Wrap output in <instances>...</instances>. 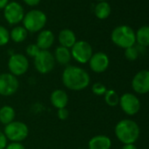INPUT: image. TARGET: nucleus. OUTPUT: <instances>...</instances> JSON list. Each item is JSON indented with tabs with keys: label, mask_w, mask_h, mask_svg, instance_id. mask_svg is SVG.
Segmentation results:
<instances>
[{
	"label": "nucleus",
	"mask_w": 149,
	"mask_h": 149,
	"mask_svg": "<svg viewBox=\"0 0 149 149\" xmlns=\"http://www.w3.org/2000/svg\"><path fill=\"white\" fill-rule=\"evenodd\" d=\"M61 82L68 90L81 91L89 87L91 77L84 68L76 65H68L63 69Z\"/></svg>",
	"instance_id": "obj_1"
},
{
	"label": "nucleus",
	"mask_w": 149,
	"mask_h": 149,
	"mask_svg": "<svg viewBox=\"0 0 149 149\" xmlns=\"http://www.w3.org/2000/svg\"><path fill=\"white\" fill-rule=\"evenodd\" d=\"M115 135L123 144H134L139 136L138 124L131 119L120 120L115 126Z\"/></svg>",
	"instance_id": "obj_2"
},
{
	"label": "nucleus",
	"mask_w": 149,
	"mask_h": 149,
	"mask_svg": "<svg viewBox=\"0 0 149 149\" xmlns=\"http://www.w3.org/2000/svg\"><path fill=\"white\" fill-rule=\"evenodd\" d=\"M111 38L116 46L125 49L134 46L136 42L135 33L128 26H119L116 27L112 31Z\"/></svg>",
	"instance_id": "obj_3"
},
{
	"label": "nucleus",
	"mask_w": 149,
	"mask_h": 149,
	"mask_svg": "<svg viewBox=\"0 0 149 149\" xmlns=\"http://www.w3.org/2000/svg\"><path fill=\"white\" fill-rule=\"evenodd\" d=\"M4 133L6 134L8 141L22 143V141H24L29 135V127L22 121L14 120L5 125Z\"/></svg>",
	"instance_id": "obj_4"
},
{
	"label": "nucleus",
	"mask_w": 149,
	"mask_h": 149,
	"mask_svg": "<svg viewBox=\"0 0 149 149\" xmlns=\"http://www.w3.org/2000/svg\"><path fill=\"white\" fill-rule=\"evenodd\" d=\"M24 27L27 32L36 33L43 29L47 23V16L45 13L39 10H33L27 13L23 19Z\"/></svg>",
	"instance_id": "obj_5"
},
{
	"label": "nucleus",
	"mask_w": 149,
	"mask_h": 149,
	"mask_svg": "<svg viewBox=\"0 0 149 149\" xmlns=\"http://www.w3.org/2000/svg\"><path fill=\"white\" fill-rule=\"evenodd\" d=\"M34 68L38 73L47 74L53 71L55 66V60L54 54L48 50H40L38 55L33 58Z\"/></svg>",
	"instance_id": "obj_6"
},
{
	"label": "nucleus",
	"mask_w": 149,
	"mask_h": 149,
	"mask_svg": "<svg viewBox=\"0 0 149 149\" xmlns=\"http://www.w3.org/2000/svg\"><path fill=\"white\" fill-rule=\"evenodd\" d=\"M71 56L78 63L85 64L89 62L93 54L91 45L85 40H78L71 47Z\"/></svg>",
	"instance_id": "obj_7"
},
{
	"label": "nucleus",
	"mask_w": 149,
	"mask_h": 149,
	"mask_svg": "<svg viewBox=\"0 0 149 149\" xmlns=\"http://www.w3.org/2000/svg\"><path fill=\"white\" fill-rule=\"evenodd\" d=\"M9 73L15 77H21L29 69L28 58L22 54H13L8 60Z\"/></svg>",
	"instance_id": "obj_8"
},
{
	"label": "nucleus",
	"mask_w": 149,
	"mask_h": 149,
	"mask_svg": "<svg viewBox=\"0 0 149 149\" xmlns=\"http://www.w3.org/2000/svg\"><path fill=\"white\" fill-rule=\"evenodd\" d=\"M19 88V81L17 77L11 73L0 74V96L11 97L14 95Z\"/></svg>",
	"instance_id": "obj_9"
},
{
	"label": "nucleus",
	"mask_w": 149,
	"mask_h": 149,
	"mask_svg": "<svg viewBox=\"0 0 149 149\" xmlns=\"http://www.w3.org/2000/svg\"><path fill=\"white\" fill-rule=\"evenodd\" d=\"M122 111L127 115L133 116L140 109V102L138 97L132 93H125L119 97V104Z\"/></svg>",
	"instance_id": "obj_10"
},
{
	"label": "nucleus",
	"mask_w": 149,
	"mask_h": 149,
	"mask_svg": "<svg viewBox=\"0 0 149 149\" xmlns=\"http://www.w3.org/2000/svg\"><path fill=\"white\" fill-rule=\"evenodd\" d=\"M5 18L11 25H16L21 22L24 19V10L17 2L9 3L5 8Z\"/></svg>",
	"instance_id": "obj_11"
},
{
	"label": "nucleus",
	"mask_w": 149,
	"mask_h": 149,
	"mask_svg": "<svg viewBox=\"0 0 149 149\" xmlns=\"http://www.w3.org/2000/svg\"><path fill=\"white\" fill-rule=\"evenodd\" d=\"M132 87L139 94L149 92V70H140L138 72L132 80Z\"/></svg>",
	"instance_id": "obj_12"
},
{
	"label": "nucleus",
	"mask_w": 149,
	"mask_h": 149,
	"mask_svg": "<svg viewBox=\"0 0 149 149\" xmlns=\"http://www.w3.org/2000/svg\"><path fill=\"white\" fill-rule=\"evenodd\" d=\"M88 63L91 71L97 74H101L106 71L110 65V60L106 54L103 52H97L92 54Z\"/></svg>",
	"instance_id": "obj_13"
},
{
	"label": "nucleus",
	"mask_w": 149,
	"mask_h": 149,
	"mask_svg": "<svg viewBox=\"0 0 149 149\" xmlns=\"http://www.w3.org/2000/svg\"><path fill=\"white\" fill-rule=\"evenodd\" d=\"M50 103L55 109L66 108L68 104V95L61 89H56L50 94Z\"/></svg>",
	"instance_id": "obj_14"
},
{
	"label": "nucleus",
	"mask_w": 149,
	"mask_h": 149,
	"mask_svg": "<svg viewBox=\"0 0 149 149\" xmlns=\"http://www.w3.org/2000/svg\"><path fill=\"white\" fill-rule=\"evenodd\" d=\"M111 139L103 134L93 136L88 143L89 149H111Z\"/></svg>",
	"instance_id": "obj_15"
},
{
	"label": "nucleus",
	"mask_w": 149,
	"mask_h": 149,
	"mask_svg": "<svg viewBox=\"0 0 149 149\" xmlns=\"http://www.w3.org/2000/svg\"><path fill=\"white\" fill-rule=\"evenodd\" d=\"M54 42V35L50 30H42L39 33L36 45L40 50H48Z\"/></svg>",
	"instance_id": "obj_16"
},
{
	"label": "nucleus",
	"mask_w": 149,
	"mask_h": 149,
	"mask_svg": "<svg viewBox=\"0 0 149 149\" xmlns=\"http://www.w3.org/2000/svg\"><path fill=\"white\" fill-rule=\"evenodd\" d=\"M54 57L55 62H57L61 66H66V67L69 65L71 59H72L71 52L69 48H67L61 46L55 48Z\"/></svg>",
	"instance_id": "obj_17"
},
{
	"label": "nucleus",
	"mask_w": 149,
	"mask_h": 149,
	"mask_svg": "<svg viewBox=\"0 0 149 149\" xmlns=\"http://www.w3.org/2000/svg\"><path fill=\"white\" fill-rule=\"evenodd\" d=\"M58 40L61 47L71 48L77 42V37L74 33L70 29H63L58 35Z\"/></svg>",
	"instance_id": "obj_18"
},
{
	"label": "nucleus",
	"mask_w": 149,
	"mask_h": 149,
	"mask_svg": "<svg viewBox=\"0 0 149 149\" xmlns=\"http://www.w3.org/2000/svg\"><path fill=\"white\" fill-rule=\"evenodd\" d=\"M16 111L11 105H3L0 108V123L6 125L15 120Z\"/></svg>",
	"instance_id": "obj_19"
},
{
	"label": "nucleus",
	"mask_w": 149,
	"mask_h": 149,
	"mask_svg": "<svg viewBox=\"0 0 149 149\" xmlns=\"http://www.w3.org/2000/svg\"><path fill=\"white\" fill-rule=\"evenodd\" d=\"M136 41L141 47L149 46V26H144L140 27L138 32L135 33Z\"/></svg>",
	"instance_id": "obj_20"
},
{
	"label": "nucleus",
	"mask_w": 149,
	"mask_h": 149,
	"mask_svg": "<svg viewBox=\"0 0 149 149\" xmlns=\"http://www.w3.org/2000/svg\"><path fill=\"white\" fill-rule=\"evenodd\" d=\"M28 32L24 26H16L10 33V39H12L15 43L23 42L27 37Z\"/></svg>",
	"instance_id": "obj_21"
},
{
	"label": "nucleus",
	"mask_w": 149,
	"mask_h": 149,
	"mask_svg": "<svg viewBox=\"0 0 149 149\" xmlns=\"http://www.w3.org/2000/svg\"><path fill=\"white\" fill-rule=\"evenodd\" d=\"M111 14V6L107 2H100L95 7V15L99 19H104Z\"/></svg>",
	"instance_id": "obj_22"
},
{
	"label": "nucleus",
	"mask_w": 149,
	"mask_h": 149,
	"mask_svg": "<svg viewBox=\"0 0 149 149\" xmlns=\"http://www.w3.org/2000/svg\"><path fill=\"white\" fill-rule=\"evenodd\" d=\"M104 96L105 103L111 107H115L119 104V97L114 90H107Z\"/></svg>",
	"instance_id": "obj_23"
},
{
	"label": "nucleus",
	"mask_w": 149,
	"mask_h": 149,
	"mask_svg": "<svg viewBox=\"0 0 149 149\" xmlns=\"http://www.w3.org/2000/svg\"><path fill=\"white\" fill-rule=\"evenodd\" d=\"M91 91L96 96H104L107 91V88L102 83H95L92 84Z\"/></svg>",
	"instance_id": "obj_24"
},
{
	"label": "nucleus",
	"mask_w": 149,
	"mask_h": 149,
	"mask_svg": "<svg viewBox=\"0 0 149 149\" xmlns=\"http://www.w3.org/2000/svg\"><path fill=\"white\" fill-rule=\"evenodd\" d=\"M10 40V33L8 32V30L0 26V47L6 46Z\"/></svg>",
	"instance_id": "obj_25"
},
{
	"label": "nucleus",
	"mask_w": 149,
	"mask_h": 149,
	"mask_svg": "<svg viewBox=\"0 0 149 149\" xmlns=\"http://www.w3.org/2000/svg\"><path fill=\"white\" fill-rule=\"evenodd\" d=\"M125 58L128 61H135L138 58V56H139V51H138V49L134 46L130 47L125 49Z\"/></svg>",
	"instance_id": "obj_26"
},
{
	"label": "nucleus",
	"mask_w": 149,
	"mask_h": 149,
	"mask_svg": "<svg viewBox=\"0 0 149 149\" xmlns=\"http://www.w3.org/2000/svg\"><path fill=\"white\" fill-rule=\"evenodd\" d=\"M40 52V49L39 48V47L36 44H30L26 48V53L27 56H29L31 58H35Z\"/></svg>",
	"instance_id": "obj_27"
},
{
	"label": "nucleus",
	"mask_w": 149,
	"mask_h": 149,
	"mask_svg": "<svg viewBox=\"0 0 149 149\" xmlns=\"http://www.w3.org/2000/svg\"><path fill=\"white\" fill-rule=\"evenodd\" d=\"M69 116V111L66 108H61V109H58L57 111V117L59 119L61 120H66Z\"/></svg>",
	"instance_id": "obj_28"
},
{
	"label": "nucleus",
	"mask_w": 149,
	"mask_h": 149,
	"mask_svg": "<svg viewBox=\"0 0 149 149\" xmlns=\"http://www.w3.org/2000/svg\"><path fill=\"white\" fill-rule=\"evenodd\" d=\"M6 149H26L21 142H10Z\"/></svg>",
	"instance_id": "obj_29"
},
{
	"label": "nucleus",
	"mask_w": 149,
	"mask_h": 149,
	"mask_svg": "<svg viewBox=\"0 0 149 149\" xmlns=\"http://www.w3.org/2000/svg\"><path fill=\"white\" fill-rule=\"evenodd\" d=\"M8 145V139L4 133V132L0 131V149H6Z\"/></svg>",
	"instance_id": "obj_30"
},
{
	"label": "nucleus",
	"mask_w": 149,
	"mask_h": 149,
	"mask_svg": "<svg viewBox=\"0 0 149 149\" xmlns=\"http://www.w3.org/2000/svg\"><path fill=\"white\" fill-rule=\"evenodd\" d=\"M24 2L29 6H35L39 5L40 0H24Z\"/></svg>",
	"instance_id": "obj_31"
},
{
	"label": "nucleus",
	"mask_w": 149,
	"mask_h": 149,
	"mask_svg": "<svg viewBox=\"0 0 149 149\" xmlns=\"http://www.w3.org/2000/svg\"><path fill=\"white\" fill-rule=\"evenodd\" d=\"M121 149H138V148L136 147L134 144H126V145H124Z\"/></svg>",
	"instance_id": "obj_32"
},
{
	"label": "nucleus",
	"mask_w": 149,
	"mask_h": 149,
	"mask_svg": "<svg viewBox=\"0 0 149 149\" xmlns=\"http://www.w3.org/2000/svg\"><path fill=\"white\" fill-rule=\"evenodd\" d=\"M8 4V0H0V9L6 8Z\"/></svg>",
	"instance_id": "obj_33"
},
{
	"label": "nucleus",
	"mask_w": 149,
	"mask_h": 149,
	"mask_svg": "<svg viewBox=\"0 0 149 149\" xmlns=\"http://www.w3.org/2000/svg\"><path fill=\"white\" fill-rule=\"evenodd\" d=\"M98 1H101V2H105L106 0H98Z\"/></svg>",
	"instance_id": "obj_34"
},
{
	"label": "nucleus",
	"mask_w": 149,
	"mask_h": 149,
	"mask_svg": "<svg viewBox=\"0 0 149 149\" xmlns=\"http://www.w3.org/2000/svg\"><path fill=\"white\" fill-rule=\"evenodd\" d=\"M78 149H84V148H78Z\"/></svg>",
	"instance_id": "obj_35"
}]
</instances>
